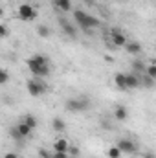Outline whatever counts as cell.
<instances>
[{"label":"cell","mask_w":156,"mask_h":158,"mask_svg":"<svg viewBox=\"0 0 156 158\" xmlns=\"http://www.w3.org/2000/svg\"><path fill=\"white\" fill-rule=\"evenodd\" d=\"M86 11H83V9H74V20L77 22L79 26L83 28V24H84V20H86Z\"/></svg>","instance_id":"2e32d148"},{"label":"cell","mask_w":156,"mask_h":158,"mask_svg":"<svg viewBox=\"0 0 156 158\" xmlns=\"http://www.w3.org/2000/svg\"><path fill=\"white\" fill-rule=\"evenodd\" d=\"M26 66L35 77H48L50 76V59L42 53H37V55L26 59Z\"/></svg>","instance_id":"6da1fadb"},{"label":"cell","mask_w":156,"mask_h":158,"mask_svg":"<svg viewBox=\"0 0 156 158\" xmlns=\"http://www.w3.org/2000/svg\"><path fill=\"white\" fill-rule=\"evenodd\" d=\"M68 155H70V156H77V155H79V147H77V145H70Z\"/></svg>","instance_id":"484cf974"},{"label":"cell","mask_w":156,"mask_h":158,"mask_svg":"<svg viewBox=\"0 0 156 158\" xmlns=\"http://www.w3.org/2000/svg\"><path fill=\"white\" fill-rule=\"evenodd\" d=\"M4 158H18V155H17V153H6Z\"/></svg>","instance_id":"f1b7e54d"},{"label":"cell","mask_w":156,"mask_h":158,"mask_svg":"<svg viewBox=\"0 0 156 158\" xmlns=\"http://www.w3.org/2000/svg\"><path fill=\"white\" fill-rule=\"evenodd\" d=\"M125 48H127V53H130V55H138V53H142V44L136 42V40L129 42Z\"/></svg>","instance_id":"9a60e30c"},{"label":"cell","mask_w":156,"mask_h":158,"mask_svg":"<svg viewBox=\"0 0 156 158\" xmlns=\"http://www.w3.org/2000/svg\"><path fill=\"white\" fill-rule=\"evenodd\" d=\"M53 6H55L59 11H63V13L72 11V0H53Z\"/></svg>","instance_id":"8fae6325"},{"label":"cell","mask_w":156,"mask_h":158,"mask_svg":"<svg viewBox=\"0 0 156 158\" xmlns=\"http://www.w3.org/2000/svg\"><path fill=\"white\" fill-rule=\"evenodd\" d=\"M142 83H143V85H145L147 88H151V86L154 85V79H153V77H149V76L145 74V76H143V81H142Z\"/></svg>","instance_id":"cb8c5ba5"},{"label":"cell","mask_w":156,"mask_h":158,"mask_svg":"<svg viewBox=\"0 0 156 158\" xmlns=\"http://www.w3.org/2000/svg\"><path fill=\"white\" fill-rule=\"evenodd\" d=\"M0 37H2V39L7 37V26H6V24H0Z\"/></svg>","instance_id":"4316f807"},{"label":"cell","mask_w":156,"mask_h":158,"mask_svg":"<svg viewBox=\"0 0 156 158\" xmlns=\"http://www.w3.org/2000/svg\"><path fill=\"white\" fill-rule=\"evenodd\" d=\"M145 158H156V155L153 151H147V153H145Z\"/></svg>","instance_id":"f546056e"},{"label":"cell","mask_w":156,"mask_h":158,"mask_svg":"<svg viewBox=\"0 0 156 158\" xmlns=\"http://www.w3.org/2000/svg\"><path fill=\"white\" fill-rule=\"evenodd\" d=\"M121 155H123V153H121V149H119L117 145H112V147L107 149V158H119Z\"/></svg>","instance_id":"ac0fdd59"},{"label":"cell","mask_w":156,"mask_h":158,"mask_svg":"<svg viewBox=\"0 0 156 158\" xmlns=\"http://www.w3.org/2000/svg\"><path fill=\"white\" fill-rule=\"evenodd\" d=\"M22 121H26V123H28V125H30L31 129H35V127L39 125V121H37V118H35L33 114H26V116L22 118Z\"/></svg>","instance_id":"ffe728a7"},{"label":"cell","mask_w":156,"mask_h":158,"mask_svg":"<svg viewBox=\"0 0 156 158\" xmlns=\"http://www.w3.org/2000/svg\"><path fill=\"white\" fill-rule=\"evenodd\" d=\"M70 149V143L64 140V138H57L53 142V151H59V153H68Z\"/></svg>","instance_id":"30bf717a"},{"label":"cell","mask_w":156,"mask_h":158,"mask_svg":"<svg viewBox=\"0 0 156 158\" xmlns=\"http://www.w3.org/2000/svg\"><path fill=\"white\" fill-rule=\"evenodd\" d=\"M64 109H66L68 112H74V114H77V112H84V110L90 109V99H86L84 96H79V98H68L66 103H64Z\"/></svg>","instance_id":"7a4b0ae2"},{"label":"cell","mask_w":156,"mask_h":158,"mask_svg":"<svg viewBox=\"0 0 156 158\" xmlns=\"http://www.w3.org/2000/svg\"><path fill=\"white\" fill-rule=\"evenodd\" d=\"M145 74L156 81V63H153V64H147V68H145Z\"/></svg>","instance_id":"44dd1931"},{"label":"cell","mask_w":156,"mask_h":158,"mask_svg":"<svg viewBox=\"0 0 156 158\" xmlns=\"http://www.w3.org/2000/svg\"><path fill=\"white\" fill-rule=\"evenodd\" d=\"M114 118H116L117 121H125V119L129 118V110H127V107L117 105L116 109H114Z\"/></svg>","instance_id":"7c38bea8"},{"label":"cell","mask_w":156,"mask_h":158,"mask_svg":"<svg viewBox=\"0 0 156 158\" xmlns=\"http://www.w3.org/2000/svg\"><path fill=\"white\" fill-rule=\"evenodd\" d=\"M83 2H84V4H88V6H92V4H94L96 0H83Z\"/></svg>","instance_id":"4dcf8cb0"},{"label":"cell","mask_w":156,"mask_h":158,"mask_svg":"<svg viewBox=\"0 0 156 158\" xmlns=\"http://www.w3.org/2000/svg\"><path fill=\"white\" fill-rule=\"evenodd\" d=\"M31 131H33V129H31L26 121H18L17 127L11 129V136H13L15 140H24V138L31 136Z\"/></svg>","instance_id":"5b68a950"},{"label":"cell","mask_w":156,"mask_h":158,"mask_svg":"<svg viewBox=\"0 0 156 158\" xmlns=\"http://www.w3.org/2000/svg\"><path fill=\"white\" fill-rule=\"evenodd\" d=\"M53 158H70L68 153H59V151H53Z\"/></svg>","instance_id":"83f0119b"},{"label":"cell","mask_w":156,"mask_h":158,"mask_svg":"<svg viewBox=\"0 0 156 158\" xmlns=\"http://www.w3.org/2000/svg\"><path fill=\"white\" fill-rule=\"evenodd\" d=\"M50 33H51V31H50V28H48V26H44V24H40L39 28H37V35H39L40 39H48V37H50Z\"/></svg>","instance_id":"d6986e66"},{"label":"cell","mask_w":156,"mask_h":158,"mask_svg":"<svg viewBox=\"0 0 156 158\" xmlns=\"http://www.w3.org/2000/svg\"><path fill=\"white\" fill-rule=\"evenodd\" d=\"M110 40H112V44L117 46V48H121V46H127L129 44V40H127V35L123 33V31H119V30H110Z\"/></svg>","instance_id":"52a82bcc"},{"label":"cell","mask_w":156,"mask_h":158,"mask_svg":"<svg viewBox=\"0 0 156 158\" xmlns=\"http://www.w3.org/2000/svg\"><path fill=\"white\" fill-rule=\"evenodd\" d=\"M130 158H138V156H136V155H130Z\"/></svg>","instance_id":"1f68e13d"},{"label":"cell","mask_w":156,"mask_h":158,"mask_svg":"<svg viewBox=\"0 0 156 158\" xmlns=\"http://www.w3.org/2000/svg\"><path fill=\"white\" fill-rule=\"evenodd\" d=\"M125 76H127V88H138L142 85V81L136 74H125Z\"/></svg>","instance_id":"5bb4252c"},{"label":"cell","mask_w":156,"mask_h":158,"mask_svg":"<svg viewBox=\"0 0 156 158\" xmlns=\"http://www.w3.org/2000/svg\"><path fill=\"white\" fill-rule=\"evenodd\" d=\"M17 17H18L22 22H31V20L37 19V9H35V6H31V4H20L18 9H17Z\"/></svg>","instance_id":"277c9868"},{"label":"cell","mask_w":156,"mask_h":158,"mask_svg":"<svg viewBox=\"0 0 156 158\" xmlns=\"http://www.w3.org/2000/svg\"><path fill=\"white\" fill-rule=\"evenodd\" d=\"M26 90H28V94H30L31 98H39V96H42V94H46L48 86H46V83L40 81V79H28Z\"/></svg>","instance_id":"3957f363"},{"label":"cell","mask_w":156,"mask_h":158,"mask_svg":"<svg viewBox=\"0 0 156 158\" xmlns=\"http://www.w3.org/2000/svg\"><path fill=\"white\" fill-rule=\"evenodd\" d=\"M130 66H132V70H134V72H143V74H145V68H147V66H143V63H142V61H132V64H130Z\"/></svg>","instance_id":"7402d4cb"},{"label":"cell","mask_w":156,"mask_h":158,"mask_svg":"<svg viewBox=\"0 0 156 158\" xmlns=\"http://www.w3.org/2000/svg\"><path fill=\"white\" fill-rule=\"evenodd\" d=\"M51 129H53L55 132H63V131L66 129V125H64V121L61 118H53L51 119Z\"/></svg>","instance_id":"e0dca14e"},{"label":"cell","mask_w":156,"mask_h":158,"mask_svg":"<svg viewBox=\"0 0 156 158\" xmlns=\"http://www.w3.org/2000/svg\"><path fill=\"white\" fill-rule=\"evenodd\" d=\"M116 145L121 149V153H129V155H136L138 153V145L132 140H129V138H119Z\"/></svg>","instance_id":"8992f818"},{"label":"cell","mask_w":156,"mask_h":158,"mask_svg":"<svg viewBox=\"0 0 156 158\" xmlns=\"http://www.w3.org/2000/svg\"><path fill=\"white\" fill-rule=\"evenodd\" d=\"M39 158H53V153H48L46 149H39Z\"/></svg>","instance_id":"d4e9b609"},{"label":"cell","mask_w":156,"mask_h":158,"mask_svg":"<svg viewBox=\"0 0 156 158\" xmlns=\"http://www.w3.org/2000/svg\"><path fill=\"white\" fill-rule=\"evenodd\" d=\"M70 158H77V156H70Z\"/></svg>","instance_id":"d6a6232c"},{"label":"cell","mask_w":156,"mask_h":158,"mask_svg":"<svg viewBox=\"0 0 156 158\" xmlns=\"http://www.w3.org/2000/svg\"><path fill=\"white\" fill-rule=\"evenodd\" d=\"M101 26V20L97 19V17H94V15H86V20H84V24H83V31H90V30H96V28H99Z\"/></svg>","instance_id":"ba28073f"},{"label":"cell","mask_w":156,"mask_h":158,"mask_svg":"<svg viewBox=\"0 0 156 158\" xmlns=\"http://www.w3.org/2000/svg\"><path fill=\"white\" fill-rule=\"evenodd\" d=\"M7 81H9V74H7V70H6V68H2V72H0V83H2V85H6Z\"/></svg>","instance_id":"603a6c76"},{"label":"cell","mask_w":156,"mask_h":158,"mask_svg":"<svg viewBox=\"0 0 156 158\" xmlns=\"http://www.w3.org/2000/svg\"><path fill=\"white\" fill-rule=\"evenodd\" d=\"M114 85L119 90H127V76L121 74V72H117L116 76H114Z\"/></svg>","instance_id":"4fadbf2b"},{"label":"cell","mask_w":156,"mask_h":158,"mask_svg":"<svg viewBox=\"0 0 156 158\" xmlns=\"http://www.w3.org/2000/svg\"><path fill=\"white\" fill-rule=\"evenodd\" d=\"M59 24H61L63 31H64L70 39H76V37H77V31H76V28H74V24H72V22H68L66 19H63V17H61V19H59Z\"/></svg>","instance_id":"9c48e42d"}]
</instances>
